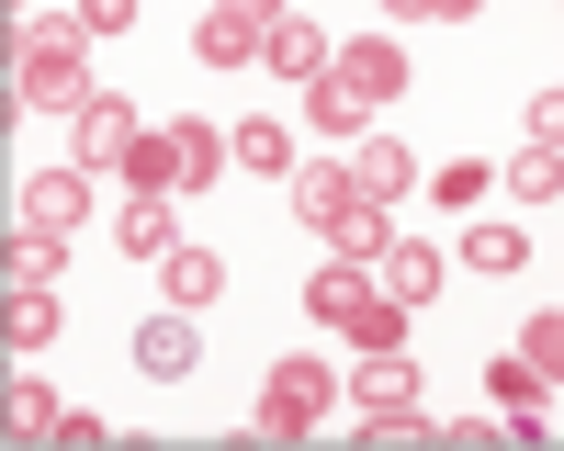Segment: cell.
Here are the masks:
<instances>
[{
    "label": "cell",
    "instance_id": "1",
    "mask_svg": "<svg viewBox=\"0 0 564 451\" xmlns=\"http://www.w3.org/2000/svg\"><path fill=\"white\" fill-rule=\"evenodd\" d=\"M12 90H23V113H79L90 102V23L79 12H23Z\"/></svg>",
    "mask_w": 564,
    "mask_h": 451
},
{
    "label": "cell",
    "instance_id": "2",
    "mask_svg": "<svg viewBox=\"0 0 564 451\" xmlns=\"http://www.w3.org/2000/svg\"><path fill=\"white\" fill-rule=\"evenodd\" d=\"M350 406H361L372 429H395V440H430L441 429L430 406H417V361L406 350H350Z\"/></svg>",
    "mask_w": 564,
    "mask_h": 451
},
{
    "label": "cell",
    "instance_id": "3",
    "mask_svg": "<svg viewBox=\"0 0 564 451\" xmlns=\"http://www.w3.org/2000/svg\"><path fill=\"white\" fill-rule=\"evenodd\" d=\"M327 406H339V373H327V361H271V373H260V406H249V429H260V440H305Z\"/></svg>",
    "mask_w": 564,
    "mask_h": 451
},
{
    "label": "cell",
    "instance_id": "4",
    "mask_svg": "<svg viewBox=\"0 0 564 451\" xmlns=\"http://www.w3.org/2000/svg\"><path fill=\"white\" fill-rule=\"evenodd\" d=\"M135 135H148V113H135L124 90H90V102L68 113V158H79V169H124Z\"/></svg>",
    "mask_w": 564,
    "mask_h": 451
},
{
    "label": "cell",
    "instance_id": "5",
    "mask_svg": "<svg viewBox=\"0 0 564 451\" xmlns=\"http://www.w3.org/2000/svg\"><path fill=\"white\" fill-rule=\"evenodd\" d=\"M260 68H271V79H282V90H316V79H327V68H339V45H327V34H316V23H305V12H282V23H271V34H260Z\"/></svg>",
    "mask_w": 564,
    "mask_h": 451
},
{
    "label": "cell",
    "instance_id": "6",
    "mask_svg": "<svg viewBox=\"0 0 564 451\" xmlns=\"http://www.w3.org/2000/svg\"><path fill=\"white\" fill-rule=\"evenodd\" d=\"M23 226H57V238H79V226H90V169H79V158L34 169V180H23Z\"/></svg>",
    "mask_w": 564,
    "mask_h": 451
},
{
    "label": "cell",
    "instance_id": "7",
    "mask_svg": "<svg viewBox=\"0 0 564 451\" xmlns=\"http://www.w3.org/2000/svg\"><path fill=\"white\" fill-rule=\"evenodd\" d=\"M124 193H193V147H181V124H148L124 147Z\"/></svg>",
    "mask_w": 564,
    "mask_h": 451
},
{
    "label": "cell",
    "instance_id": "8",
    "mask_svg": "<svg viewBox=\"0 0 564 451\" xmlns=\"http://www.w3.org/2000/svg\"><path fill=\"white\" fill-rule=\"evenodd\" d=\"M339 79L361 90L372 113H384L395 90H406V45H395V34H350V45H339Z\"/></svg>",
    "mask_w": 564,
    "mask_h": 451
},
{
    "label": "cell",
    "instance_id": "9",
    "mask_svg": "<svg viewBox=\"0 0 564 451\" xmlns=\"http://www.w3.org/2000/svg\"><path fill=\"white\" fill-rule=\"evenodd\" d=\"M260 34H271V23H249V12H226V0H204V12H193V57H204V68H260Z\"/></svg>",
    "mask_w": 564,
    "mask_h": 451
},
{
    "label": "cell",
    "instance_id": "10",
    "mask_svg": "<svg viewBox=\"0 0 564 451\" xmlns=\"http://www.w3.org/2000/svg\"><path fill=\"white\" fill-rule=\"evenodd\" d=\"M135 373H148V384H181V373H193V305H159L148 328H135Z\"/></svg>",
    "mask_w": 564,
    "mask_h": 451
},
{
    "label": "cell",
    "instance_id": "11",
    "mask_svg": "<svg viewBox=\"0 0 564 451\" xmlns=\"http://www.w3.org/2000/svg\"><path fill=\"white\" fill-rule=\"evenodd\" d=\"M372 283H384V294H395V305H430V294H441V283H452V260H441V249H430V238H395V249H384V260H372Z\"/></svg>",
    "mask_w": 564,
    "mask_h": 451
},
{
    "label": "cell",
    "instance_id": "12",
    "mask_svg": "<svg viewBox=\"0 0 564 451\" xmlns=\"http://www.w3.org/2000/svg\"><path fill=\"white\" fill-rule=\"evenodd\" d=\"M361 305H372V260H339V249H327V271L305 283V316H316V328H350Z\"/></svg>",
    "mask_w": 564,
    "mask_h": 451
},
{
    "label": "cell",
    "instance_id": "13",
    "mask_svg": "<svg viewBox=\"0 0 564 451\" xmlns=\"http://www.w3.org/2000/svg\"><path fill=\"white\" fill-rule=\"evenodd\" d=\"M350 204H361V169H350V158H316V169H294V215L316 226V238H327V226H339Z\"/></svg>",
    "mask_w": 564,
    "mask_h": 451
},
{
    "label": "cell",
    "instance_id": "14",
    "mask_svg": "<svg viewBox=\"0 0 564 451\" xmlns=\"http://www.w3.org/2000/svg\"><path fill=\"white\" fill-rule=\"evenodd\" d=\"M350 169H361V193H372V204H406V193H430V169H417V158L395 147V135H384V124H372V135H361V158H350Z\"/></svg>",
    "mask_w": 564,
    "mask_h": 451
},
{
    "label": "cell",
    "instance_id": "15",
    "mask_svg": "<svg viewBox=\"0 0 564 451\" xmlns=\"http://www.w3.org/2000/svg\"><path fill=\"white\" fill-rule=\"evenodd\" d=\"M463 271H486V283H508V271H531V238L508 215H463Z\"/></svg>",
    "mask_w": 564,
    "mask_h": 451
},
{
    "label": "cell",
    "instance_id": "16",
    "mask_svg": "<svg viewBox=\"0 0 564 451\" xmlns=\"http://www.w3.org/2000/svg\"><path fill=\"white\" fill-rule=\"evenodd\" d=\"M486 395L508 406V429H520V440H542V373H531V350H508V361H486Z\"/></svg>",
    "mask_w": 564,
    "mask_h": 451
},
{
    "label": "cell",
    "instance_id": "17",
    "mask_svg": "<svg viewBox=\"0 0 564 451\" xmlns=\"http://www.w3.org/2000/svg\"><path fill=\"white\" fill-rule=\"evenodd\" d=\"M181 193H124V226H113V238H124V260H170L181 249V215H170Z\"/></svg>",
    "mask_w": 564,
    "mask_h": 451
},
{
    "label": "cell",
    "instance_id": "18",
    "mask_svg": "<svg viewBox=\"0 0 564 451\" xmlns=\"http://www.w3.org/2000/svg\"><path fill=\"white\" fill-rule=\"evenodd\" d=\"M159 294H170V305H193V316H204V305L226 294V260H215L204 238H181V249L159 260Z\"/></svg>",
    "mask_w": 564,
    "mask_h": 451
},
{
    "label": "cell",
    "instance_id": "19",
    "mask_svg": "<svg viewBox=\"0 0 564 451\" xmlns=\"http://www.w3.org/2000/svg\"><path fill=\"white\" fill-rule=\"evenodd\" d=\"M497 193L508 204H564V147H520V158L497 169Z\"/></svg>",
    "mask_w": 564,
    "mask_h": 451
},
{
    "label": "cell",
    "instance_id": "20",
    "mask_svg": "<svg viewBox=\"0 0 564 451\" xmlns=\"http://www.w3.org/2000/svg\"><path fill=\"white\" fill-rule=\"evenodd\" d=\"M57 350V283H12V361Z\"/></svg>",
    "mask_w": 564,
    "mask_h": 451
},
{
    "label": "cell",
    "instance_id": "21",
    "mask_svg": "<svg viewBox=\"0 0 564 451\" xmlns=\"http://www.w3.org/2000/svg\"><path fill=\"white\" fill-rule=\"evenodd\" d=\"M384 215H395V204H372V193H361L339 226H327V249H339V260H384V249H395V226H384Z\"/></svg>",
    "mask_w": 564,
    "mask_h": 451
},
{
    "label": "cell",
    "instance_id": "22",
    "mask_svg": "<svg viewBox=\"0 0 564 451\" xmlns=\"http://www.w3.org/2000/svg\"><path fill=\"white\" fill-rule=\"evenodd\" d=\"M305 113H316V124H327V135H372V124H384V113H372V102H361V90H350V79H339V68H327V79H316V90H305Z\"/></svg>",
    "mask_w": 564,
    "mask_h": 451
},
{
    "label": "cell",
    "instance_id": "23",
    "mask_svg": "<svg viewBox=\"0 0 564 451\" xmlns=\"http://www.w3.org/2000/svg\"><path fill=\"white\" fill-rule=\"evenodd\" d=\"M406 316H417V305H395L384 283H372V305L350 316V328H339V339H350V350H406Z\"/></svg>",
    "mask_w": 564,
    "mask_h": 451
},
{
    "label": "cell",
    "instance_id": "24",
    "mask_svg": "<svg viewBox=\"0 0 564 451\" xmlns=\"http://www.w3.org/2000/svg\"><path fill=\"white\" fill-rule=\"evenodd\" d=\"M68 271V238L57 226H12V283H57Z\"/></svg>",
    "mask_w": 564,
    "mask_h": 451
},
{
    "label": "cell",
    "instance_id": "25",
    "mask_svg": "<svg viewBox=\"0 0 564 451\" xmlns=\"http://www.w3.org/2000/svg\"><path fill=\"white\" fill-rule=\"evenodd\" d=\"M430 193H441L452 215H475V204L497 193V169H486V158H441V169H430Z\"/></svg>",
    "mask_w": 564,
    "mask_h": 451
},
{
    "label": "cell",
    "instance_id": "26",
    "mask_svg": "<svg viewBox=\"0 0 564 451\" xmlns=\"http://www.w3.org/2000/svg\"><path fill=\"white\" fill-rule=\"evenodd\" d=\"M238 169H271V180H282V169H294V135H282L271 113H249V124H238Z\"/></svg>",
    "mask_w": 564,
    "mask_h": 451
},
{
    "label": "cell",
    "instance_id": "27",
    "mask_svg": "<svg viewBox=\"0 0 564 451\" xmlns=\"http://www.w3.org/2000/svg\"><path fill=\"white\" fill-rule=\"evenodd\" d=\"M520 350H531V373H542V384H564V305H542V316H531Z\"/></svg>",
    "mask_w": 564,
    "mask_h": 451
},
{
    "label": "cell",
    "instance_id": "28",
    "mask_svg": "<svg viewBox=\"0 0 564 451\" xmlns=\"http://www.w3.org/2000/svg\"><path fill=\"white\" fill-rule=\"evenodd\" d=\"M57 418H68V406H57V395H45V384H34V373H23V384H12V429H23V440H34V429H57Z\"/></svg>",
    "mask_w": 564,
    "mask_h": 451
},
{
    "label": "cell",
    "instance_id": "29",
    "mask_svg": "<svg viewBox=\"0 0 564 451\" xmlns=\"http://www.w3.org/2000/svg\"><path fill=\"white\" fill-rule=\"evenodd\" d=\"M475 0H384V23H463Z\"/></svg>",
    "mask_w": 564,
    "mask_h": 451
},
{
    "label": "cell",
    "instance_id": "30",
    "mask_svg": "<svg viewBox=\"0 0 564 451\" xmlns=\"http://www.w3.org/2000/svg\"><path fill=\"white\" fill-rule=\"evenodd\" d=\"M79 23H90V45H102V34H135V0H79Z\"/></svg>",
    "mask_w": 564,
    "mask_h": 451
},
{
    "label": "cell",
    "instance_id": "31",
    "mask_svg": "<svg viewBox=\"0 0 564 451\" xmlns=\"http://www.w3.org/2000/svg\"><path fill=\"white\" fill-rule=\"evenodd\" d=\"M531 147H564V90H531Z\"/></svg>",
    "mask_w": 564,
    "mask_h": 451
},
{
    "label": "cell",
    "instance_id": "32",
    "mask_svg": "<svg viewBox=\"0 0 564 451\" xmlns=\"http://www.w3.org/2000/svg\"><path fill=\"white\" fill-rule=\"evenodd\" d=\"M226 12H249V23H282V12H294V0H226Z\"/></svg>",
    "mask_w": 564,
    "mask_h": 451
}]
</instances>
